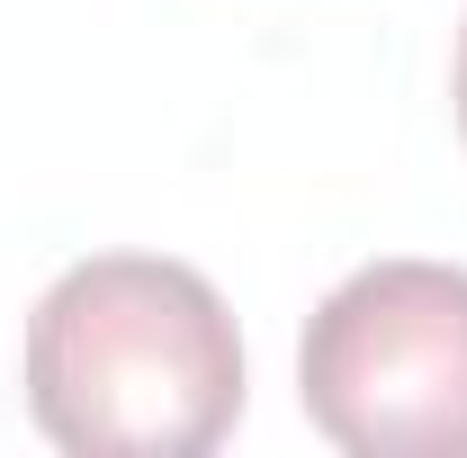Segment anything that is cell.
<instances>
[{"label": "cell", "mask_w": 467, "mask_h": 458, "mask_svg": "<svg viewBox=\"0 0 467 458\" xmlns=\"http://www.w3.org/2000/svg\"><path fill=\"white\" fill-rule=\"evenodd\" d=\"M296 396L350 458H467V270H350L306 315Z\"/></svg>", "instance_id": "2"}, {"label": "cell", "mask_w": 467, "mask_h": 458, "mask_svg": "<svg viewBox=\"0 0 467 458\" xmlns=\"http://www.w3.org/2000/svg\"><path fill=\"white\" fill-rule=\"evenodd\" d=\"M27 413L72 458H198L243 413V342L189 261H72L27 315Z\"/></svg>", "instance_id": "1"}, {"label": "cell", "mask_w": 467, "mask_h": 458, "mask_svg": "<svg viewBox=\"0 0 467 458\" xmlns=\"http://www.w3.org/2000/svg\"><path fill=\"white\" fill-rule=\"evenodd\" d=\"M459 135H467V27H459Z\"/></svg>", "instance_id": "3"}]
</instances>
